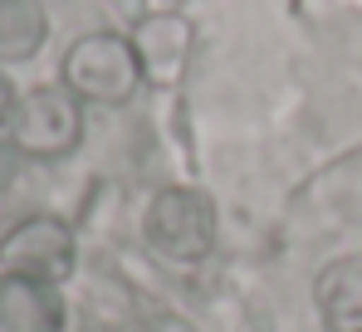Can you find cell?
Returning <instances> with one entry per match:
<instances>
[{"instance_id": "cell-10", "label": "cell", "mask_w": 362, "mask_h": 332, "mask_svg": "<svg viewBox=\"0 0 362 332\" xmlns=\"http://www.w3.org/2000/svg\"><path fill=\"white\" fill-rule=\"evenodd\" d=\"M15 103H20V93H15V83L0 73V127H10V117H15Z\"/></svg>"}, {"instance_id": "cell-1", "label": "cell", "mask_w": 362, "mask_h": 332, "mask_svg": "<svg viewBox=\"0 0 362 332\" xmlns=\"http://www.w3.org/2000/svg\"><path fill=\"white\" fill-rule=\"evenodd\" d=\"M221 239V211L201 186H162L142 211V244L167 264H201Z\"/></svg>"}, {"instance_id": "cell-2", "label": "cell", "mask_w": 362, "mask_h": 332, "mask_svg": "<svg viewBox=\"0 0 362 332\" xmlns=\"http://www.w3.org/2000/svg\"><path fill=\"white\" fill-rule=\"evenodd\" d=\"M59 83L78 103H98V108L132 103V93L142 88V69H137V54H132V40L118 35V30L78 35L64 49Z\"/></svg>"}, {"instance_id": "cell-4", "label": "cell", "mask_w": 362, "mask_h": 332, "mask_svg": "<svg viewBox=\"0 0 362 332\" xmlns=\"http://www.w3.org/2000/svg\"><path fill=\"white\" fill-rule=\"evenodd\" d=\"M78 264V239L59 215H30L0 239V274H25L64 283Z\"/></svg>"}, {"instance_id": "cell-3", "label": "cell", "mask_w": 362, "mask_h": 332, "mask_svg": "<svg viewBox=\"0 0 362 332\" xmlns=\"http://www.w3.org/2000/svg\"><path fill=\"white\" fill-rule=\"evenodd\" d=\"M10 142L30 162H59L83 142V103L64 83H40L20 93L10 117Z\"/></svg>"}, {"instance_id": "cell-9", "label": "cell", "mask_w": 362, "mask_h": 332, "mask_svg": "<svg viewBox=\"0 0 362 332\" xmlns=\"http://www.w3.org/2000/svg\"><path fill=\"white\" fill-rule=\"evenodd\" d=\"M20 162H25V157H20V147H15L10 137H0V196L15 186V176H20Z\"/></svg>"}, {"instance_id": "cell-5", "label": "cell", "mask_w": 362, "mask_h": 332, "mask_svg": "<svg viewBox=\"0 0 362 332\" xmlns=\"http://www.w3.org/2000/svg\"><path fill=\"white\" fill-rule=\"evenodd\" d=\"M132 54H137V69H142V83L152 88H177L191 69V54H196V25L181 15V10H147L132 30Z\"/></svg>"}, {"instance_id": "cell-6", "label": "cell", "mask_w": 362, "mask_h": 332, "mask_svg": "<svg viewBox=\"0 0 362 332\" xmlns=\"http://www.w3.org/2000/svg\"><path fill=\"white\" fill-rule=\"evenodd\" d=\"M69 308H64L59 283L25 274H0V332H64Z\"/></svg>"}, {"instance_id": "cell-7", "label": "cell", "mask_w": 362, "mask_h": 332, "mask_svg": "<svg viewBox=\"0 0 362 332\" xmlns=\"http://www.w3.org/2000/svg\"><path fill=\"white\" fill-rule=\"evenodd\" d=\"M313 303L328 332H362V254H343L313 278Z\"/></svg>"}, {"instance_id": "cell-8", "label": "cell", "mask_w": 362, "mask_h": 332, "mask_svg": "<svg viewBox=\"0 0 362 332\" xmlns=\"http://www.w3.org/2000/svg\"><path fill=\"white\" fill-rule=\"evenodd\" d=\"M49 35V15L40 0H0V59L40 54Z\"/></svg>"}]
</instances>
